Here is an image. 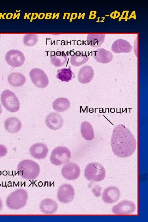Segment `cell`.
Segmentation results:
<instances>
[{
	"mask_svg": "<svg viewBox=\"0 0 148 222\" xmlns=\"http://www.w3.org/2000/svg\"><path fill=\"white\" fill-rule=\"evenodd\" d=\"M111 143L114 154L122 158L132 155L136 148V141L134 135L128 128L122 124L114 128Z\"/></svg>",
	"mask_w": 148,
	"mask_h": 222,
	"instance_id": "1",
	"label": "cell"
},
{
	"mask_svg": "<svg viewBox=\"0 0 148 222\" xmlns=\"http://www.w3.org/2000/svg\"><path fill=\"white\" fill-rule=\"evenodd\" d=\"M18 175L22 178L28 179H33L38 176L40 171L38 164L29 159L21 161L18 165Z\"/></svg>",
	"mask_w": 148,
	"mask_h": 222,
	"instance_id": "2",
	"label": "cell"
},
{
	"mask_svg": "<svg viewBox=\"0 0 148 222\" xmlns=\"http://www.w3.org/2000/svg\"><path fill=\"white\" fill-rule=\"evenodd\" d=\"M28 195L27 192L22 189H17L7 197L6 200L7 206L12 209H18L26 204Z\"/></svg>",
	"mask_w": 148,
	"mask_h": 222,
	"instance_id": "3",
	"label": "cell"
},
{
	"mask_svg": "<svg viewBox=\"0 0 148 222\" xmlns=\"http://www.w3.org/2000/svg\"><path fill=\"white\" fill-rule=\"evenodd\" d=\"M84 176L89 180L100 181L104 179L105 171L100 164L93 162L88 164L84 170Z\"/></svg>",
	"mask_w": 148,
	"mask_h": 222,
	"instance_id": "4",
	"label": "cell"
},
{
	"mask_svg": "<svg viewBox=\"0 0 148 222\" xmlns=\"http://www.w3.org/2000/svg\"><path fill=\"white\" fill-rule=\"evenodd\" d=\"M1 101L4 107L9 111L14 113L20 108V103L15 94L12 91L6 90L2 92Z\"/></svg>",
	"mask_w": 148,
	"mask_h": 222,
	"instance_id": "5",
	"label": "cell"
},
{
	"mask_svg": "<svg viewBox=\"0 0 148 222\" xmlns=\"http://www.w3.org/2000/svg\"><path fill=\"white\" fill-rule=\"evenodd\" d=\"M71 157V152L68 148L64 146H59L52 151L50 160L53 164L59 166L68 162Z\"/></svg>",
	"mask_w": 148,
	"mask_h": 222,
	"instance_id": "6",
	"label": "cell"
},
{
	"mask_svg": "<svg viewBox=\"0 0 148 222\" xmlns=\"http://www.w3.org/2000/svg\"><path fill=\"white\" fill-rule=\"evenodd\" d=\"M29 75L32 82L37 87L43 88L48 85V77L41 69L33 68L30 72Z\"/></svg>",
	"mask_w": 148,
	"mask_h": 222,
	"instance_id": "7",
	"label": "cell"
},
{
	"mask_svg": "<svg viewBox=\"0 0 148 222\" xmlns=\"http://www.w3.org/2000/svg\"><path fill=\"white\" fill-rule=\"evenodd\" d=\"M25 59L23 54L17 50H10L5 56V60L7 63L13 67L21 66L24 63Z\"/></svg>",
	"mask_w": 148,
	"mask_h": 222,
	"instance_id": "8",
	"label": "cell"
},
{
	"mask_svg": "<svg viewBox=\"0 0 148 222\" xmlns=\"http://www.w3.org/2000/svg\"><path fill=\"white\" fill-rule=\"evenodd\" d=\"M75 191L73 187L70 184H65L59 188L57 197L61 202L68 203L73 199Z\"/></svg>",
	"mask_w": 148,
	"mask_h": 222,
	"instance_id": "9",
	"label": "cell"
},
{
	"mask_svg": "<svg viewBox=\"0 0 148 222\" xmlns=\"http://www.w3.org/2000/svg\"><path fill=\"white\" fill-rule=\"evenodd\" d=\"M61 174L63 176L68 180L77 179L79 176L80 170L79 166L76 163L69 162L65 163L61 169Z\"/></svg>",
	"mask_w": 148,
	"mask_h": 222,
	"instance_id": "10",
	"label": "cell"
},
{
	"mask_svg": "<svg viewBox=\"0 0 148 222\" xmlns=\"http://www.w3.org/2000/svg\"><path fill=\"white\" fill-rule=\"evenodd\" d=\"M135 209L136 205L133 202L125 200L113 206L112 211L116 214H129L134 212Z\"/></svg>",
	"mask_w": 148,
	"mask_h": 222,
	"instance_id": "11",
	"label": "cell"
},
{
	"mask_svg": "<svg viewBox=\"0 0 148 222\" xmlns=\"http://www.w3.org/2000/svg\"><path fill=\"white\" fill-rule=\"evenodd\" d=\"M45 122L46 125L50 129L56 130L60 129L64 123L63 117L59 113L52 112L46 117Z\"/></svg>",
	"mask_w": 148,
	"mask_h": 222,
	"instance_id": "12",
	"label": "cell"
},
{
	"mask_svg": "<svg viewBox=\"0 0 148 222\" xmlns=\"http://www.w3.org/2000/svg\"><path fill=\"white\" fill-rule=\"evenodd\" d=\"M48 148L46 145L41 143L33 144L29 149L31 155L38 159L45 158L48 154Z\"/></svg>",
	"mask_w": 148,
	"mask_h": 222,
	"instance_id": "13",
	"label": "cell"
},
{
	"mask_svg": "<svg viewBox=\"0 0 148 222\" xmlns=\"http://www.w3.org/2000/svg\"><path fill=\"white\" fill-rule=\"evenodd\" d=\"M111 49L112 51L116 53H128L130 52L132 47L128 41L119 39L115 40L112 43Z\"/></svg>",
	"mask_w": 148,
	"mask_h": 222,
	"instance_id": "14",
	"label": "cell"
},
{
	"mask_svg": "<svg viewBox=\"0 0 148 222\" xmlns=\"http://www.w3.org/2000/svg\"><path fill=\"white\" fill-rule=\"evenodd\" d=\"M120 191L116 187L111 186L105 190L102 195L103 201L107 203L111 204L117 201L120 196Z\"/></svg>",
	"mask_w": 148,
	"mask_h": 222,
	"instance_id": "15",
	"label": "cell"
},
{
	"mask_svg": "<svg viewBox=\"0 0 148 222\" xmlns=\"http://www.w3.org/2000/svg\"><path fill=\"white\" fill-rule=\"evenodd\" d=\"M94 76V72L92 67L89 65L84 66L79 70L78 80L82 84H87L91 81Z\"/></svg>",
	"mask_w": 148,
	"mask_h": 222,
	"instance_id": "16",
	"label": "cell"
},
{
	"mask_svg": "<svg viewBox=\"0 0 148 222\" xmlns=\"http://www.w3.org/2000/svg\"><path fill=\"white\" fill-rule=\"evenodd\" d=\"M94 57L98 62L106 64L112 60L113 56L109 51L103 48H99L94 51Z\"/></svg>",
	"mask_w": 148,
	"mask_h": 222,
	"instance_id": "17",
	"label": "cell"
},
{
	"mask_svg": "<svg viewBox=\"0 0 148 222\" xmlns=\"http://www.w3.org/2000/svg\"><path fill=\"white\" fill-rule=\"evenodd\" d=\"M22 124L18 118L11 117L7 118L4 121L5 129L11 133H16L21 130Z\"/></svg>",
	"mask_w": 148,
	"mask_h": 222,
	"instance_id": "18",
	"label": "cell"
},
{
	"mask_svg": "<svg viewBox=\"0 0 148 222\" xmlns=\"http://www.w3.org/2000/svg\"><path fill=\"white\" fill-rule=\"evenodd\" d=\"M39 208L41 212L47 214L55 212L58 208L56 203L51 199H45L40 203Z\"/></svg>",
	"mask_w": 148,
	"mask_h": 222,
	"instance_id": "19",
	"label": "cell"
},
{
	"mask_svg": "<svg viewBox=\"0 0 148 222\" xmlns=\"http://www.w3.org/2000/svg\"><path fill=\"white\" fill-rule=\"evenodd\" d=\"M82 137L87 141L92 140L94 138V133L92 125L87 121L83 122L80 127Z\"/></svg>",
	"mask_w": 148,
	"mask_h": 222,
	"instance_id": "20",
	"label": "cell"
},
{
	"mask_svg": "<svg viewBox=\"0 0 148 222\" xmlns=\"http://www.w3.org/2000/svg\"><path fill=\"white\" fill-rule=\"evenodd\" d=\"M8 80L11 85L15 87L21 86L26 81V78L22 73L19 72H13L8 76Z\"/></svg>",
	"mask_w": 148,
	"mask_h": 222,
	"instance_id": "21",
	"label": "cell"
},
{
	"mask_svg": "<svg viewBox=\"0 0 148 222\" xmlns=\"http://www.w3.org/2000/svg\"><path fill=\"white\" fill-rule=\"evenodd\" d=\"M105 34H89L87 35V39L88 45L93 47L100 46L104 42Z\"/></svg>",
	"mask_w": 148,
	"mask_h": 222,
	"instance_id": "22",
	"label": "cell"
},
{
	"mask_svg": "<svg viewBox=\"0 0 148 222\" xmlns=\"http://www.w3.org/2000/svg\"><path fill=\"white\" fill-rule=\"evenodd\" d=\"M67 60V56L64 51H57L51 56V64L56 67L64 65Z\"/></svg>",
	"mask_w": 148,
	"mask_h": 222,
	"instance_id": "23",
	"label": "cell"
},
{
	"mask_svg": "<svg viewBox=\"0 0 148 222\" xmlns=\"http://www.w3.org/2000/svg\"><path fill=\"white\" fill-rule=\"evenodd\" d=\"M88 59V56L86 54L82 52L77 51L71 56L70 62L72 65L78 67L85 63Z\"/></svg>",
	"mask_w": 148,
	"mask_h": 222,
	"instance_id": "24",
	"label": "cell"
},
{
	"mask_svg": "<svg viewBox=\"0 0 148 222\" xmlns=\"http://www.w3.org/2000/svg\"><path fill=\"white\" fill-rule=\"evenodd\" d=\"M70 102L65 97L57 98L53 102V109L56 111L63 112L68 110L70 107Z\"/></svg>",
	"mask_w": 148,
	"mask_h": 222,
	"instance_id": "25",
	"label": "cell"
},
{
	"mask_svg": "<svg viewBox=\"0 0 148 222\" xmlns=\"http://www.w3.org/2000/svg\"><path fill=\"white\" fill-rule=\"evenodd\" d=\"M56 77L62 81L68 82L75 77V75L71 69L68 68H64L57 70Z\"/></svg>",
	"mask_w": 148,
	"mask_h": 222,
	"instance_id": "26",
	"label": "cell"
},
{
	"mask_svg": "<svg viewBox=\"0 0 148 222\" xmlns=\"http://www.w3.org/2000/svg\"><path fill=\"white\" fill-rule=\"evenodd\" d=\"M38 41V35L35 34H28L25 35L23 38L24 44L27 46L35 45Z\"/></svg>",
	"mask_w": 148,
	"mask_h": 222,
	"instance_id": "27",
	"label": "cell"
},
{
	"mask_svg": "<svg viewBox=\"0 0 148 222\" xmlns=\"http://www.w3.org/2000/svg\"><path fill=\"white\" fill-rule=\"evenodd\" d=\"M7 153V148L4 146L0 145V158L5 156Z\"/></svg>",
	"mask_w": 148,
	"mask_h": 222,
	"instance_id": "28",
	"label": "cell"
},
{
	"mask_svg": "<svg viewBox=\"0 0 148 222\" xmlns=\"http://www.w3.org/2000/svg\"><path fill=\"white\" fill-rule=\"evenodd\" d=\"M95 188L97 190V191H93V192L95 194V195L96 196H99L100 195V190L101 188L100 187L98 186L97 187H95Z\"/></svg>",
	"mask_w": 148,
	"mask_h": 222,
	"instance_id": "29",
	"label": "cell"
},
{
	"mask_svg": "<svg viewBox=\"0 0 148 222\" xmlns=\"http://www.w3.org/2000/svg\"><path fill=\"white\" fill-rule=\"evenodd\" d=\"M3 207V204L2 201L0 198V211L2 209Z\"/></svg>",
	"mask_w": 148,
	"mask_h": 222,
	"instance_id": "30",
	"label": "cell"
},
{
	"mask_svg": "<svg viewBox=\"0 0 148 222\" xmlns=\"http://www.w3.org/2000/svg\"><path fill=\"white\" fill-rule=\"evenodd\" d=\"M2 112V109L1 106V105L0 104V114Z\"/></svg>",
	"mask_w": 148,
	"mask_h": 222,
	"instance_id": "31",
	"label": "cell"
},
{
	"mask_svg": "<svg viewBox=\"0 0 148 222\" xmlns=\"http://www.w3.org/2000/svg\"></svg>",
	"mask_w": 148,
	"mask_h": 222,
	"instance_id": "32",
	"label": "cell"
}]
</instances>
